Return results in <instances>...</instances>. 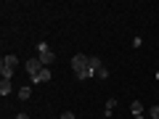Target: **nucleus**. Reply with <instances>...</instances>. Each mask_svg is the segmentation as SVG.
<instances>
[{
    "mask_svg": "<svg viewBox=\"0 0 159 119\" xmlns=\"http://www.w3.org/2000/svg\"><path fill=\"white\" fill-rule=\"evenodd\" d=\"M133 114H135V117H138V114H143V103L141 101H133Z\"/></svg>",
    "mask_w": 159,
    "mask_h": 119,
    "instance_id": "9d476101",
    "label": "nucleus"
},
{
    "mask_svg": "<svg viewBox=\"0 0 159 119\" xmlns=\"http://www.w3.org/2000/svg\"><path fill=\"white\" fill-rule=\"evenodd\" d=\"M96 77H98V79H106V77H109V72H106V69H98Z\"/></svg>",
    "mask_w": 159,
    "mask_h": 119,
    "instance_id": "f8f14e48",
    "label": "nucleus"
},
{
    "mask_svg": "<svg viewBox=\"0 0 159 119\" xmlns=\"http://www.w3.org/2000/svg\"><path fill=\"white\" fill-rule=\"evenodd\" d=\"M56 119H61V117H56Z\"/></svg>",
    "mask_w": 159,
    "mask_h": 119,
    "instance_id": "f3484780",
    "label": "nucleus"
},
{
    "mask_svg": "<svg viewBox=\"0 0 159 119\" xmlns=\"http://www.w3.org/2000/svg\"><path fill=\"white\" fill-rule=\"evenodd\" d=\"M29 95H32V87H29V85L19 87V98H21V101H29Z\"/></svg>",
    "mask_w": 159,
    "mask_h": 119,
    "instance_id": "6e6552de",
    "label": "nucleus"
},
{
    "mask_svg": "<svg viewBox=\"0 0 159 119\" xmlns=\"http://www.w3.org/2000/svg\"><path fill=\"white\" fill-rule=\"evenodd\" d=\"M13 93V85H11V79H0V95L6 98V95H11Z\"/></svg>",
    "mask_w": 159,
    "mask_h": 119,
    "instance_id": "423d86ee",
    "label": "nucleus"
},
{
    "mask_svg": "<svg viewBox=\"0 0 159 119\" xmlns=\"http://www.w3.org/2000/svg\"><path fill=\"white\" fill-rule=\"evenodd\" d=\"M0 74H3V79H11V77H13L11 69H0Z\"/></svg>",
    "mask_w": 159,
    "mask_h": 119,
    "instance_id": "9b49d317",
    "label": "nucleus"
},
{
    "mask_svg": "<svg viewBox=\"0 0 159 119\" xmlns=\"http://www.w3.org/2000/svg\"><path fill=\"white\" fill-rule=\"evenodd\" d=\"M114 106H117V101H114V98H109V101H106V114H103V117H111Z\"/></svg>",
    "mask_w": 159,
    "mask_h": 119,
    "instance_id": "1a4fd4ad",
    "label": "nucleus"
},
{
    "mask_svg": "<svg viewBox=\"0 0 159 119\" xmlns=\"http://www.w3.org/2000/svg\"><path fill=\"white\" fill-rule=\"evenodd\" d=\"M16 66H19V58L13 56V53H8V56H3V61H0V69H11V72H13Z\"/></svg>",
    "mask_w": 159,
    "mask_h": 119,
    "instance_id": "7ed1b4c3",
    "label": "nucleus"
},
{
    "mask_svg": "<svg viewBox=\"0 0 159 119\" xmlns=\"http://www.w3.org/2000/svg\"><path fill=\"white\" fill-rule=\"evenodd\" d=\"M61 119H74V114H72V111H64V114H61Z\"/></svg>",
    "mask_w": 159,
    "mask_h": 119,
    "instance_id": "4468645a",
    "label": "nucleus"
},
{
    "mask_svg": "<svg viewBox=\"0 0 159 119\" xmlns=\"http://www.w3.org/2000/svg\"><path fill=\"white\" fill-rule=\"evenodd\" d=\"M157 79H159V72H157Z\"/></svg>",
    "mask_w": 159,
    "mask_h": 119,
    "instance_id": "dca6fc26",
    "label": "nucleus"
},
{
    "mask_svg": "<svg viewBox=\"0 0 159 119\" xmlns=\"http://www.w3.org/2000/svg\"><path fill=\"white\" fill-rule=\"evenodd\" d=\"M16 119H29V117H27V114H19V117H16Z\"/></svg>",
    "mask_w": 159,
    "mask_h": 119,
    "instance_id": "2eb2a0df",
    "label": "nucleus"
},
{
    "mask_svg": "<svg viewBox=\"0 0 159 119\" xmlns=\"http://www.w3.org/2000/svg\"><path fill=\"white\" fill-rule=\"evenodd\" d=\"M48 79H51V72H48V66H43V69L32 77V82H37V85H40V82H48Z\"/></svg>",
    "mask_w": 159,
    "mask_h": 119,
    "instance_id": "39448f33",
    "label": "nucleus"
},
{
    "mask_svg": "<svg viewBox=\"0 0 159 119\" xmlns=\"http://www.w3.org/2000/svg\"><path fill=\"white\" fill-rule=\"evenodd\" d=\"M151 117H154V119H159V106H151Z\"/></svg>",
    "mask_w": 159,
    "mask_h": 119,
    "instance_id": "ddd939ff",
    "label": "nucleus"
},
{
    "mask_svg": "<svg viewBox=\"0 0 159 119\" xmlns=\"http://www.w3.org/2000/svg\"><path fill=\"white\" fill-rule=\"evenodd\" d=\"M37 58H40V64H43V66H51V64L56 61V53H53L45 42H40V45H37Z\"/></svg>",
    "mask_w": 159,
    "mask_h": 119,
    "instance_id": "f257e3e1",
    "label": "nucleus"
},
{
    "mask_svg": "<svg viewBox=\"0 0 159 119\" xmlns=\"http://www.w3.org/2000/svg\"><path fill=\"white\" fill-rule=\"evenodd\" d=\"M88 66H90L93 72H98V69H103V64H101V58H98V56H88Z\"/></svg>",
    "mask_w": 159,
    "mask_h": 119,
    "instance_id": "0eeeda50",
    "label": "nucleus"
},
{
    "mask_svg": "<svg viewBox=\"0 0 159 119\" xmlns=\"http://www.w3.org/2000/svg\"><path fill=\"white\" fill-rule=\"evenodd\" d=\"M85 69H90V66H88V56H85V53H77V56L72 58V72L80 74V72H85Z\"/></svg>",
    "mask_w": 159,
    "mask_h": 119,
    "instance_id": "f03ea898",
    "label": "nucleus"
},
{
    "mask_svg": "<svg viewBox=\"0 0 159 119\" xmlns=\"http://www.w3.org/2000/svg\"><path fill=\"white\" fill-rule=\"evenodd\" d=\"M43 69V64H40V58H27V74L29 77H34V74Z\"/></svg>",
    "mask_w": 159,
    "mask_h": 119,
    "instance_id": "20e7f679",
    "label": "nucleus"
}]
</instances>
